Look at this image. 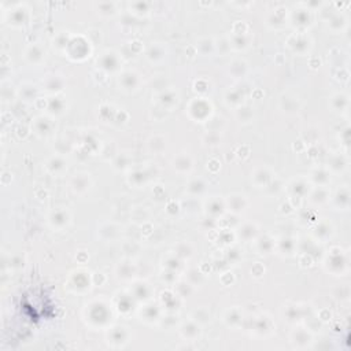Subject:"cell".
<instances>
[{"instance_id":"cell-9","label":"cell","mask_w":351,"mask_h":351,"mask_svg":"<svg viewBox=\"0 0 351 351\" xmlns=\"http://www.w3.org/2000/svg\"><path fill=\"white\" fill-rule=\"evenodd\" d=\"M45 56V52H43V49L40 48L38 45H32L26 49L25 52V58H26L30 63H38L41 62Z\"/></svg>"},{"instance_id":"cell-1","label":"cell","mask_w":351,"mask_h":351,"mask_svg":"<svg viewBox=\"0 0 351 351\" xmlns=\"http://www.w3.org/2000/svg\"><path fill=\"white\" fill-rule=\"evenodd\" d=\"M129 342V331L126 327H114L108 332V345L114 349H122Z\"/></svg>"},{"instance_id":"cell-3","label":"cell","mask_w":351,"mask_h":351,"mask_svg":"<svg viewBox=\"0 0 351 351\" xmlns=\"http://www.w3.org/2000/svg\"><path fill=\"white\" fill-rule=\"evenodd\" d=\"M70 222V216L67 210H56L52 211V214L49 216V224L56 229H62L69 225Z\"/></svg>"},{"instance_id":"cell-10","label":"cell","mask_w":351,"mask_h":351,"mask_svg":"<svg viewBox=\"0 0 351 351\" xmlns=\"http://www.w3.org/2000/svg\"><path fill=\"white\" fill-rule=\"evenodd\" d=\"M281 102H287L288 104H291V100H290V97L286 96V95L281 97ZM297 102H298V97H295V99H294V103H295V107H294V111H298V108H299V106L297 104Z\"/></svg>"},{"instance_id":"cell-2","label":"cell","mask_w":351,"mask_h":351,"mask_svg":"<svg viewBox=\"0 0 351 351\" xmlns=\"http://www.w3.org/2000/svg\"><path fill=\"white\" fill-rule=\"evenodd\" d=\"M89 185H91V178H89V174L87 173L74 174V177L71 178L70 187L76 194L87 192L88 189H89Z\"/></svg>"},{"instance_id":"cell-5","label":"cell","mask_w":351,"mask_h":351,"mask_svg":"<svg viewBox=\"0 0 351 351\" xmlns=\"http://www.w3.org/2000/svg\"><path fill=\"white\" fill-rule=\"evenodd\" d=\"M180 332H181V336L184 339H187L188 342H195L200 336L199 324L194 320H191L188 324H184L181 327Z\"/></svg>"},{"instance_id":"cell-8","label":"cell","mask_w":351,"mask_h":351,"mask_svg":"<svg viewBox=\"0 0 351 351\" xmlns=\"http://www.w3.org/2000/svg\"><path fill=\"white\" fill-rule=\"evenodd\" d=\"M228 206H229L233 211L239 213V211H243L244 209H246V206H247V199H246V196H244V195H240V194L232 195V196H229V199H228Z\"/></svg>"},{"instance_id":"cell-6","label":"cell","mask_w":351,"mask_h":351,"mask_svg":"<svg viewBox=\"0 0 351 351\" xmlns=\"http://www.w3.org/2000/svg\"><path fill=\"white\" fill-rule=\"evenodd\" d=\"M122 81V89L124 91H136L139 89V76L136 74L135 71H125L124 74L119 78V82Z\"/></svg>"},{"instance_id":"cell-7","label":"cell","mask_w":351,"mask_h":351,"mask_svg":"<svg viewBox=\"0 0 351 351\" xmlns=\"http://www.w3.org/2000/svg\"><path fill=\"white\" fill-rule=\"evenodd\" d=\"M173 166L180 173H188L192 169V159L188 155H178L177 158H174Z\"/></svg>"},{"instance_id":"cell-4","label":"cell","mask_w":351,"mask_h":351,"mask_svg":"<svg viewBox=\"0 0 351 351\" xmlns=\"http://www.w3.org/2000/svg\"><path fill=\"white\" fill-rule=\"evenodd\" d=\"M291 342L294 343V346L298 347V349H303V347H308L312 343V335L309 334L308 331L298 328V330L292 332Z\"/></svg>"}]
</instances>
